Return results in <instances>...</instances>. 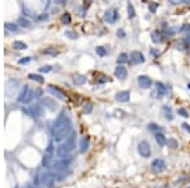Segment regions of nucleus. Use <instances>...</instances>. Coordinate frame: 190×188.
<instances>
[{
  "instance_id": "1",
  "label": "nucleus",
  "mask_w": 190,
  "mask_h": 188,
  "mask_svg": "<svg viewBox=\"0 0 190 188\" xmlns=\"http://www.w3.org/2000/svg\"><path fill=\"white\" fill-rule=\"evenodd\" d=\"M118 19H119V13H118V9H115V8H110L109 10H107L105 14H104V20L109 24L115 23Z\"/></svg>"
},
{
  "instance_id": "2",
  "label": "nucleus",
  "mask_w": 190,
  "mask_h": 188,
  "mask_svg": "<svg viewBox=\"0 0 190 188\" xmlns=\"http://www.w3.org/2000/svg\"><path fill=\"white\" fill-rule=\"evenodd\" d=\"M131 58H132V61L134 63H141V62L145 61L143 55H142L141 52H138V51H133L132 55H131Z\"/></svg>"
},
{
  "instance_id": "3",
  "label": "nucleus",
  "mask_w": 190,
  "mask_h": 188,
  "mask_svg": "<svg viewBox=\"0 0 190 188\" xmlns=\"http://www.w3.org/2000/svg\"><path fill=\"white\" fill-rule=\"evenodd\" d=\"M139 85L142 86V87L143 88H147V87H150L151 86V84H152V81L148 77H146V76H141V77H139Z\"/></svg>"
},
{
  "instance_id": "4",
  "label": "nucleus",
  "mask_w": 190,
  "mask_h": 188,
  "mask_svg": "<svg viewBox=\"0 0 190 188\" xmlns=\"http://www.w3.org/2000/svg\"><path fill=\"white\" fill-rule=\"evenodd\" d=\"M115 76L123 80V78H124L126 76H127V69L124 68V67H122V66H118V67L115 68Z\"/></svg>"
},
{
  "instance_id": "5",
  "label": "nucleus",
  "mask_w": 190,
  "mask_h": 188,
  "mask_svg": "<svg viewBox=\"0 0 190 188\" xmlns=\"http://www.w3.org/2000/svg\"><path fill=\"white\" fill-rule=\"evenodd\" d=\"M127 11H128V18L129 19H133L136 17V11H134V8H133L132 3L128 1V4H127Z\"/></svg>"
},
{
  "instance_id": "6",
  "label": "nucleus",
  "mask_w": 190,
  "mask_h": 188,
  "mask_svg": "<svg viewBox=\"0 0 190 188\" xmlns=\"http://www.w3.org/2000/svg\"><path fill=\"white\" fill-rule=\"evenodd\" d=\"M18 24L20 25V27H23V28H28V27H31V22L28 20V19H25L24 17H20L18 19Z\"/></svg>"
},
{
  "instance_id": "7",
  "label": "nucleus",
  "mask_w": 190,
  "mask_h": 188,
  "mask_svg": "<svg viewBox=\"0 0 190 188\" xmlns=\"http://www.w3.org/2000/svg\"><path fill=\"white\" fill-rule=\"evenodd\" d=\"M61 20H62V23H63V24H69L70 22H71V17H70L69 13H65V14L62 15Z\"/></svg>"
},
{
  "instance_id": "8",
  "label": "nucleus",
  "mask_w": 190,
  "mask_h": 188,
  "mask_svg": "<svg viewBox=\"0 0 190 188\" xmlns=\"http://www.w3.org/2000/svg\"><path fill=\"white\" fill-rule=\"evenodd\" d=\"M5 28L12 32H17V29H18V27L14 23H5Z\"/></svg>"
},
{
  "instance_id": "9",
  "label": "nucleus",
  "mask_w": 190,
  "mask_h": 188,
  "mask_svg": "<svg viewBox=\"0 0 190 188\" xmlns=\"http://www.w3.org/2000/svg\"><path fill=\"white\" fill-rule=\"evenodd\" d=\"M127 61H128V56H127L126 53H122L118 58V63H123V62H127Z\"/></svg>"
},
{
  "instance_id": "10",
  "label": "nucleus",
  "mask_w": 190,
  "mask_h": 188,
  "mask_svg": "<svg viewBox=\"0 0 190 188\" xmlns=\"http://www.w3.org/2000/svg\"><path fill=\"white\" fill-rule=\"evenodd\" d=\"M14 47L15 48H18V49H23V48H27V44H24L23 42H15Z\"/></svg>"
},
{
  "instance_id": "11",
  "label": "nucleus",
  "mask_w": 190,
  "mask_h": 188,
  "mask_svg": "<svg viewBox=\"0 0 190 188\" xmlns=\"http://www.w3.org/2000/svg\"><path fill=\"white\" fill-rule=\"evenodd\" d=\"M96 53H98V55H99V56H101V57H103V56H105V49H104L103 48V47H98V48H96Z\"/></svg>"
},
{
  "instance_id": "12",
  "label": "nucleus",
  "mask_w": 190,
  "mask_h": 188,
  "mask_svg": "<svg viewBox=\"0 0 190 188\" xmlns=\"http://www.w3.org/2000/svg\"><path fill=\"white\" fill-rule=\"evenodd\" d=\"M157 4H155V3H151V4H150V6H148V9H150V11L151 13H155V11H156L157 10Z\"/></svg>"
},
{
  "instance_id": "13",
  "label": "nucleus",
  "mask_w": 190,
  "mask_h": 188,
  "mask_svg": "<svg viewBox=\"0 0 190 188\" xmlns=\"http://www.w3.org/2000/svg\"><path fill=\"white\" fill-rule=\"evenodd\" d=\"M44 53H48V55H57V51L53 48H48V49H44Z\"/></svg>"
},
{
  "instance_id": "14",
  "label": "nucleus",
  "mask_w": 190,
  "mask_h": 188,
  "mask_svg": "<svg viewBox=\"0 0 190 188\" xmlns=\"http://www.w3.org/2000/svg\"><path fill=\"white\" fill-rule=\"evenodd\" d=\"M66 36H70V38H76V37H77L74 32H66Z\"/></svg>"
},
{
  "instance_id": "15",
  "label": "nucleus",
  "mask_w": 190,
  "mask_h": 188,
  "mask_svg": "<svg viewBox=\"0 0 190 188\" xmlns=\"http://www.w3.org/2000/svg\"><path fill=\"white\" fill-rule=\"evenodd\" d=\"M117 33H118L119 36H120V38H123V37H124V32H123L122 29H119L118 32H117Z\"/></svg>"
},
{
  "instance_id": "16",
  "label": "nucleus",
  "mask_w": 190,
  "mask_h": 188,
  "mask_svg": "<svg viewBox=\"0 0 190 188\" xmlns=\"http://www.w3.org/2000/svg\"><path fill=\"white\" fill-rule=\"evenodd\" d=\"M184 4H190V0H181Z\"/></svg>"
},
{
  "instance_id": "17",
  "label": "nucleus",
  "mask_w": 190,
  "mask_h": 188,
  "mask_svg": "<svg viewBox=\"0 0 190 188\" xmlns=\"http://www.w3.org/2000/svg\"><path fill=\"white\" fill-rule=\"evenodd\" d=\"M186 27H188V28H185V30H186V32H188V33L190 34V25H186Z\"/></svg>"
}]
</instances>
